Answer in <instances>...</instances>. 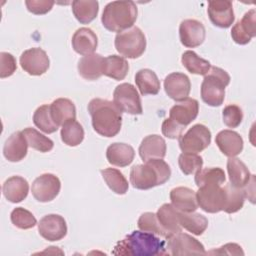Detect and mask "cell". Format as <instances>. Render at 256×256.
<instances>
[{"instance_id":"cell-1","label":"cell","mask_w":256,"mask_h":256,"mask_svg":"<svg viewBox=\"0 0 256 256\" xmlns=\"http://www.w3.org/2000/svg\"><path fill=\"white\" fill-rule=\"evenodd\" d=\"M88 112L92 118L93 129L101 136H116L122 126V111L109 100L95 98L88 104Z\"/></svg>"},{"instance_id":"cell-2","label":"cell","mask_w":256,"mask_h":256,"mask_svg":"<svg viewBox=\"0 0 256 256\" xmlns=\"http://www.w3.org/2000/svg\"><path fill=\"white\" fill-rule=\"evenodd\" d=\"M112 253L128 256H162L168 254L164 240L144 231H133L116 244Z\"/></svg>"},{"instance_id":"cell-3","label":"cell","mask_w":256,"mask_h":256,"mask_svg":"<svg viewBox=\"0 0 256 256\" xmlns=\"http://www.w3.org/2000/svg\"><path fill=\"white\" fill-rule=\"evenodd\" d=\"M170 177V166L162 159H153L145 164L135 165L130 172V182L139 190H149L163 185Z\"/></svg>"},{"instance_id":"cell-4","label":"cell","mask_w":256,"mask_h":256,"mask_svg":"<svg viewBox=\"0 0 256 256\" xmlns=\"http://www.w3.org/2000/svg\"><path fill=\"white\" fill-rule=\"evenodd\" d=\"M138 9L133 1H113L106 5L102 14L103 26L111 32H123L133 27Z\"/></svg>"},{"instance_id":"cell-5","label":"cell","mask_w":256,"mask_h":256,"mask_svg":"<svg viewBox=\"0 0 256 256\" xmlns=\"http://www.w3.org/2000/svg\"><path fill=\"white\" fill-rule=\"evenodd\" d=\"M229 74L219 68L211 67L201 85V98L211 107H219L225 99V88L230 83Z\"/></svg>"},{"instance_id":"cell-6","label":"cell","mask_w":256,"mask_h":256,"mask_svg":"<svg viewBox=\"0 0 256 256\" xmlns=\"http://www.w3.org/2000/svg\"><path fill=\"white\" fill-rule=\"evenodd\" d=\"M146 37L138 27H132L120 32L115 37V48L124 57L136 59L146 50Z\"/></svg>"},{"instance_id":"cell-7","label":"cell","mask_w":256,"mask_h":256,"mask_svg":"<svg viewBox=\"0 0 256 256\" xmlns=\"http://www.w3.org/2000/svg\"><path fill=\"white\" fill-rule=\"evenodd\" d=\"M211 132L202 124H196L179 138L180 149L185 153H200L211 143Z\"/></svg>"},{"instance_id":"cell-8","label":"cell","mask_w":256,"mask_h":256,"mask_svg":"<svg viewBox=\"0 0 256 256\" xmlns=\"http://www.w3.org/2000/svg\"><path fill=\"white\" fill-rule=\"evenodd\" d=\"M114 103L125 113L131 115H141L143 113L141 98L136 88L130 83L118 85L113 94Z\"/></svg>"},{"instance_id":"cell-9","label":"cell","mask_w":256,"mask_h":256,"mask_svg":"<svg viewBox=\"0 0 256 256\" xmlns=\"http://www.w3.org/2000/svg\"><path fill=\"white\" fill-rule=\"evenodd\" d=\"M198 206L207 213H218L224 210L226 194L221 185H206L199 187L196 193Z\"/></svg>"},{"instance_id":"cell-10","label":"cell","mask_w":256,"mask_h":256,"mask_svg":"<svg viewBox=\"0 0 256 256\" xmlns=\"http://www.w3.org/2000/svg\"><path fill=\"white\" fill-rule=\"evenodd\" d=\"M167 253L169 255H199L206 254L205 248L196 238L182 232L167 238Z\"/></svg>"},{"instance_id":"cell-11","label":"cell","mask_w":256,"mask_h":256,"mask_svg":"<svg viewBox=\"0 0 256 256\" xmlns=\"http://www.w3.org/2000/svg\"><path fill=\"white\" fill-rule=\"evenodd\" d=\"M61 190V182L59 178L50 173L43 174L36 178L32 184V195L42 203L53 201Z\"/></svg>"},{"instance_id":"cell-12","label":"cell","mask_w":256,"mask_h":256,"mask_svg":"<svg viewBox=\"0 0 256 256\" xmlns=\"http://www.w3.org/2000/svg\"><path fill=\"white\" fill-rule=\"evenodd\" d=\"M22 69L32 76H41L50 67V60L47 53L41 48H31L22 53L20 57Z\"/></svg>"},{"instance_id":"cell-13","label":"cell","mask_w":256,"mask_h":256,"mask_svg":"<svg viewBox=\"0 0 256 256\" xmlns=\"http://www.w3.org/2000/svg\"><path fill=\"white\" fill-rule=\"evenodd\" d=\"M39 234L48 241H59L67 235V224L65 219L57 214L44 216L38 224Z\"/></svg>"},{"instance_id":"cell-14","label":"cell","mask_w":256,"mask_h":256,"mask_svg":"<svg viewBox=\"0 0 256 256\" xmlns=\"http://www.w3.org/2000/svg\"><path fill=\"white\" fill-rule=\"evenodd\" d=\"M208 15L210 21L219 28H229L235 20L233 5L228 0L209 1Z\"/></svg>"},{"instance_id":"cell-15","label":"cell","mask_w":256,"mask_h":256,"mask_svg":"<svg viewBox=\"0 0 256 256\" xmlns=\"http://www.w3.org/2000/svg\"><path fill=\"white\" fill-rule=\"evenodd\" d=\"M179 35L181 43L185 47L195 48L204 42L206 30L201 22L194 19H187L180 24Z\"/></svg>"},{"instance_id":"cell-16","label":"cell","mask_w":256,"mask_h":256,"mask_svg":"<svg viewBox=\"0 0 256 256\" xmlns=\"http://www.w3.org/2000/svg\"><path fill=\"white\" fill-rule=\"evenodd\" d=\"M166 94L175 101L188 98L191 91V82L187 75L179 72L169 74L164 80Z\"/></svg>"},{"instance_id":"cell-17","label":"cell","mask_w":256,"mask_h":256,"mask_svg":"<svg viewBox=\"0 0 256 256\" xmlns=\"http://www.w3.org/2000/svg\"><path fill=\"white\" fill-rule=\"evenodd\" d=\"M256 12L251 9L243 18L238 21L232 28L231 36L235 43L239 45H246L251 42L252 38L256 36Z\"/></svg>"},{"instance_id":"cell-18","label":"cell","mask_w":256,"mask_h":256,"mask_svg":"<svg viewBox=\"0 0 256 256\" xmlns=\"http://www.w3.org/2000/svg\"><path fill=\"white\" fill-rule=\"evenodd\" d=\"M199 113V103L196 99L186 98L179 101L170 109V117L181 126H188L193 122Z\"/></svg>"},{"instance_id":"cell-19","label":"cell","mask_w":256,"mask_h":256,"mask_svg":"<svg viewBox=\"0 0 256 256\" xmlns=\"http://www.w3.org/2000/svg\"><path fill=\"white\" fill-rule=\"evenodd\" d=\"M227 170L230 184L236 188L244 189L248 197V185L254 181V175H251L247 166L240 159L234 157L229 158L227 162Z\"/></svg>"},{"instance_id":"cell-20","label":"cell","mask_w":256,"mask_h":256,"mask_svg":"<svg viewBox=\"0 0 256 256\" xmlns=\"http://www.w3.org/2000/svg\"><path fill=\"white\" fill-rule=\"evenodd\" d=\"M215 142L220 151L227 157L232 158L238 156L244 147L243 138L235 131L223 130L216 136Z\"/></svg>"},{"instance_id":"cell-21","label":"cell","mask_w":256,"mask_h":256,"mask_svg":"<svg viewBox=\"0 0 256 256\" xmlns=\"http://www.w3.org/2000/svg\"><path fill=\"white\" fill-rule=\"evenodd\" d=\"M166 142L159 135L145 137L139 147V155L144 162L153 159H163L166 156Z\"/></svg>"},{"instance_id":"cell-22","label":"cell","mask_w":256,"mask_h":256,"mask_svg":"<svg viewBox=\"0 0 256 256\" xmlns=\"http://www.w3.org/2000/svg\"><path fill=\"white\" fill-rule=\"evenodd\" d=\"M28 142L21 131L13 133L5 142L3 154L10 162H19L23 160L28 152Z\"/></svg>"},{"instance_id":"cell-23","label":"cell","mask_w":256,"mask_h":256,"mask_svg":"<svg viewBox=\"0 0 256 256\" xmlns=\"http://www.w3.org/2000/svg\"><path fill=\"white\" fill-rule=\"evenodd\" d=\"M172 205L180 212H195L198 209V202L194 190L188 187H176L170 192Z\"/></svg>"},{"instance_id":"cell-24","label":"cell","mask_w":256,"mask_h":256,"mask_svg":"<svg viewBox=\"0 0 256 256\" xmlns=\"http://www.w3.org/2000/svg\"><path fill=\"white\" fill-rule=\"evenodd\" d=\"M72 46L74 51L80 55L93 54L98 46L97 35L90 28H80L72 37Z\"/></svg>"},{"instance_id":"cell-25","label":"cell","mask_w":256,"mask_h":256,"mask_svg":"<svg viewBox=\"0 0 256 256\" xmlns=\"http://www.w3.org/2000/svg\"><path fill=\"white\" fill-rule=\"evenodd\" d=\"M104 58L100 54L86 55L78 63V72L82 78L88 81L98 80L103 75Z\"/></svg>"},{"instance_id":"cell-26","label":"cell","mask_w":256,"mask_h":256,"mask_svg":"<svg viewBox=\"0 0 256 256\" xmlns=\"http://www.w3.org/2000/svg\"><path fill=\"white\" fill-rule=\"evenodd\" d=\"M4 197L11 203H20L29 193V184L21 176H13L7 179L2 187Z\"/></svg>"},{"instance_id":"cell-27","label":"cell","mask_w":256,"mask_h":256,"mask_svg":"<svg viewBox=\"0 0 256 256\" xmlns=\"http://www.w3.org/2000/svg\"><path fill=\"white\" fill-rule=\"evenodd\" d=\"M106 157L111 165L117 167H126L133 162L135 151L133 147L128 144L113 143L107 148Z\"/></svg>"},{"instance_id":"cell-28","label":"cell","mask_w":256,"mask_h":256,"mask_svg":"<svg viewBox=\"0 0 256 256\" xmlns=\"http://www.w3.org/2000/svg\"><path fill=\"white\" fill-rule=\"evenodd\" d=\"M156 215L159 223L169 236L182 231V226L180 225L179 221L180 211L177 210L172 204L162 205Z\"/></svg>"},{"instance_id":"cell-29","label":"cell","mask_w":256,"mask_h":256,"mask_svg":"<svg viewBox=\"0 0 256 256\" xmlns=\"http://www.w3.org/2000/svg\"><path fill=\"white\" fill-rule=\"evenodd\" d=\"M51 115L55 123L60 127L71 120L76 119V107L67 98H59L50 105Z\"/></svg>"},{"instance_id":"cell-30","label":"cell","mask_w":256,"mask_h":256,"mask_svg":"<svg viewBox=\"0 0 256 256\" xmlns=\"http://www.w3.org/2000/svg\"><path fill=\"white\" fill-rule=\"evenodd\" d=\"M135 82L143 96L157 95L161 84L156 73L150 69H141L135 75Z\"/></svg>"},{"instance_id":"cell-31","label":"cell","mask_w":256,"mask_h":256,"mask_svg":"<svg viewBox=\"0 0 256 256\" xmlns=\"http://www.w3.org/2000/svg\"><path fill=\"white\" fill-rule=\"evenodd\" d=\"M129 71L128 61L121 56L111 55L104 58L103 75L116 81L124 80Z\"/></svg>"},{"instance_id":"cell-32","label":"cell","mask_w":256,"mask_h":256,"mask_svg":"<svg viewBox=\"0 0 256 256\" xmlns=\"http://www.w3.org/2000/svg\"><path fill=\"white\" fill-rule=\"evenodd\" d=\"M72 11L81 24H89L98 15L99 3L91 0H75L72 2Z\"/></svg>"},{"instance_id":"cell-33","label":"cell","mask_w":256,"mask_h":256,"mask_svg":"<svg viewBox=\"0 0 256 256\" xmlns=\"http://www.w3.org/2000/svg\"><path fill=\"white\" fill-rule=\"evenodd\" d=\"M179 221L182 228L197 236L202 235L209 224L208 219L205 216L195 212H180Z\"/></svg>"},{"instance_id":"cell-34","label":"cell","mask_w":256,"mask_h":256,"mask_svg":"<svg viewBox=\"0 0 256 256\" xmlns=\"http://www.w3.org/2000/svg\"><path fill=\"white\" fill-rule=\"evenodd\" d=\"M226 200L224 210L228 214H233L242 209L245 199L247 198V193L244 189L236 188L231 184H226L224 186Z\"/></svg>"},{"instance_id":"cell-35","label":"cell","mask_w":256,"mask_h":256,"mask_svg":"<svg viewBox=\"0 0 256 256\" xmlns=\"http://www.w3.org/2000/svg\"><path fill=\"white\" fill-rule=\"evenodd\" d=\"M101 175L108 187L118 195H124L128 192L129 184L125 176L115 168L101 170Z\"/></svg>"},{"instance_id":"cell-36","label":"cell","mask_w":256,"mask_h":256,"mask_svg":"<svg viewBox=\"0 0 256 256\" xmlns=\"http://www.w3.org/2000/svg\"><path fill=\"white\" fill-rule=\"evenodd\" d=\"M183 66L191 73L196 75H206L211 69V64L209 61L199 57L194 51H186L182 55Z\"/></svg>"},{"instance_id":"cell-37","label":"cell","mask_w":256,"mask_h":256,"mask_svg":"<svg viewBox=\"0 0 256 256\" xmlns=\"http://www.w3.org/2000/svg\"><path fill=\"white\" fill-rule=\"evenodd\" d=\"M84 129L76 120H71L65 123L61 129V139L64 144L75 147L81 144L84 140Z\"/></svg>"},{"instance_id":"cell-38","label":"cell","mask_w":256,"mask_h":256,"mask_svg":"<svg viewBox=\"0 0 256 256\" xmlns=\"http://www.w3.org/2000/svg\"><path fill=\"white\" fill-rule=\"evenodd\" d=\"M226 181V175L221 168H205L195 174V183L199 187L206 185H222Z\"/></svg>"},{"instance_id":"cell-39","label":"cell","mask_w":256,"mask_h":256,"mask_svg":"<svg viewBox=\"0 0 256 256\" xmlns=\"http://www.w3.org/2000/svg\"><path fill=\"white\" fill-rule=\"evenodd\" d=\"M33 122L37 128L47 134H52L59 128L52 118L50 105L40 106L33 115Z\"/></svg>"},{"instance_id":"cell-40","label":"cell","mask_w":256,"mask_h":256,"mask_svg":"<svg viewBox=\"0 0 256 256\" xmlns=\"http://www.w3.org/2000/svg\"><path fill=\"white\" fill-rule=\"evenodd\" d=\"M22 132L28 142V145L31 148L42 153H47L53 149L54 147L53 141L50 138L46 137L45 135L41 134L36 129L26 128Z\"/></svg>"},{"instance_id":"cell-41","label":"cell","mask_w":256,"mask_h":256,"mask_svg":"<svg viewBox=\"0 0 256 256\" xmlns=\"http://www.w3.org/2000/svg\"><path fill=\"white\" fill-rule=\"evenodd\" d=\"M138 227L141 231L144 232L156 234L166 239L169 237L168 233L163 229V227L159 223L157 215L152 212H146L140 216L138 220Z\"/></svg>"},{"instance_id":"cell-42","label":"cell","mask_w":256,"mask_h":256,"mask_svg":"<svg viewBox=\"0 0 256 256\" xmlns=\"http://www.w3.org/2000/svg\"><path fill=\"white\" fill-rule=\"evenodd\" d=\"M179 167L185 175L196 174L203 166V158L194 153H185L183 152L179 156Z\"/></svg>"},{"instance_id":"cell-43","label":"cell","mask_w":256,"mask_h":256,"mask_svg":"<svg viewBox=\"0 0 256 256\" xmlns=\"http://www.w3.org/2000/svg\"><path fill=\"white\" fill-rule=\"evenodd\" d=\"M11 222L14 226L22 230H28L36 226L37 220L35 216L28 210L18 207L11 213Z\"/></svg>"},{"instance_id":"cell-44","label":"cell","mask_w":256,"mask_h":256,"mask_svg":"<svg viewBox=\"0 0 256 256\" xmlns=\"http://www.w3.org/2000/svg\"><path fill=\"white\" fill-rule=\"evenodd\" d=\"M243 121V112L237 105H228L223 110V122L229 128H237Z\"/></svg>"},{"instance_id":"cell-45","label":"cell","mask_w":256,"mask_h":256,"mask_svg":"<svg viewBox=\"0 0 256 256\" xmlns=\"http://www.w3.org/2000/svg\"><path fill=\"white\" fill-rule=\"evenodd\" d=\"M17 70V62L15 57L7 52L0 53V77L7 78L12 76Z\"/></svg>"},{"instance_id":"cell-46","label":"cell","mask_w":256,"mask_h":256,"mask_svg":"<svg viewBox=\"0 0 256 256\" xmlns=\"http://www.w3.org/2000/svg\"><path fill=\"white\" fill-rule=\"evenodd\" d=\"M186 127L179 125L171 118H167L162 124V133L164 136L170 139H179L183 135V131Z\"/></svg>"},{"instance_id":"cell-47","label":"cell","mask_w":256,"mask_h":256,"mask_svg":"<svg viewBox=\"0 0 256 256\" xmlns=\"http://www.w3.org/2000/svg\"><path fill=\"white\" fill-rule=\"evenodd\" d=\"M25 4L29 12L35 15H43L51 11L55 2L46 0H27Z\"/></svg>"},{"instance_id":"cell-48","label":"cell","mask_w":256,"mask_h":256,"mask_svg":"<svg viewBox=\"0 0 256 256\" xmlns=\"http://www.w3.org/2000/svg\"><path fill=\"white\" fill-rule=\"evenodd\" d=\"M209 254H227V255H244V252L238 244L235 243H229L222 247H220L217 250H213L209 252Z\"/></svg>"}]
</instances>
